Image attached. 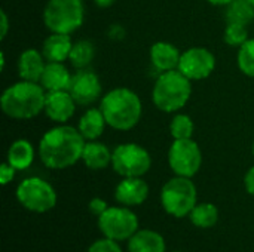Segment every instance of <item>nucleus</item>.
<instances>
[{
	"mask_svg": "<svg viewBox=\"0 0 254 252\" xmlns=\"http://www.w3.org/2000/svg\"><path fill=\"white\" fill-rule=\"evenodd\" d=\"M68 91L77 105H91L103 97L100 77L94 71L86 68H82L73 74Z\"/></svg>",
	"mask_w": 254,
	"mask_h": 252,
	"instance_id": "12",
	"label": "nucleus"
},
{
	"mask_svg": "<svg viewBox=\"0 0 254 252\" xmlns=\"http://www.w3.org/2000/svg\"><path fill=\"white\" fill-rule=\"evenodd\" d=\"M112 153L109 147L100 141H86L82 153V162L92 171H101L112 165Z\"/></svg>",
	"mask_w": 254,
	"mask_h": 252,
	"instance_id": "19",
	"label": "nucleus"
},
{
	"mask_svg": "<svg viewBox=\"0 0 254 252\" xmlns=\"http://www.w3.org/2000/svg\"><path fill=\"white\" fill-rule=\"evenodd\" d=\"M180 56L182 52L170 42H156L150 48V62L161 73L177 70Z\"/></svg>",
	"mask_w": 254,
	"mask_h": 252,
	"instance_id": "16",
	"label": "nucleus"
},
{
	"mask_svg": "<svg viewBox=\"0 0 254 252\" xmlns=\"http://www.w3.org/2000/svg\"><path fill=\"white\" fill-rule=\"evenodd\" d=\"M168 165L179 177H195L202 166V151L196 141L174 140L168 149Z\"/></svg>",
	"mask_w": 254,
	"mask_h": 252,
	"instance_id": "10",
	"label": "nucleus"
},
{
	"mask_svg": "<svg viewBox=\"0 0 254 252\" xmlns=\"http://www.w3.org/2000/svg\"><path fill=\"white\" fill-rule=\"evenodd\" d=\"M198 192L192 181L188 177H179L168 180L161 190V203L167 214L183 218L188 217L196 205Z\"/></svg>",
	"mask_w": 254,
	"mask_h": 252,
	"instance_id": "6",
	"label": "nucleus"
},
{
	"mask_svg": "<svg viewBox=\"0 0 254 252\" xmlns=\"http://www.w3.org/2000/svg\"><path fill=\"white\" fill-rule=\"evenodd\" d=\"M100 110L107 126L116 131H129L140 122L143 104L134 91L128 88H116L101 97Z\"/></svg>",
	"mask_w": 254,
	"mask_h": 252,
	"instance_id": "3",
	"label": "nucleus"
},
{
	"mask_svg": "<svg viewBox=\"0 0 254 252\" xmlns=\"http://www.w3.org/2000/svg\"><path fill=\"white\" fill-rule=\"evenodd\" d=\"M116 0H94V3L100 7H110L112 4H115Z\"/></svg>",
	"mask_w": 254,
	"mask_h": 252,
	"instance_id": "34",
	"label": "nucleus"
},
{
	"mask_svg": "<svg viewBox=\"0 0 254 252\" xmlns=\"http://www.w3.org/2000/svg\"><path fill=\"white\" fill-rule=\"evenodd\" d=\"M16 199L27 211L36 214L54 209L58 201L55 189L39 177H30L21 181L16 187Z\"/></svg>",
	"mask_w": 254,
	"mask_h": 252,
	"instance_id": "7",
	"label": "nucleus"
},
{
	"mask_svg": "<svg viewBox=\"0 0 254 252\" xmlns=\"http://www.w3.org/2000/svg\"><path fill=\"white\" fill-rule=\"evenodd\" d=\"M238 68L249 77H254V39H249L240 49L237 56Z\"/></svg>",
	"mask_w": 254,
	"mask_h": 252,
	"instance_id": "27",
	"label": "nucleus"
},
{
	"mask_svg": "<svg viewBox=\"0 0 254 252\" xmlns=\"http://www.w3.org/2000/svg\"><path fill=\"white\" fill-rule=\"evenodd\" d=\"M173 252H183V251H173Z\"/></svg>",
	"mask_w": 254,
	"mask_h": 252,
	"instance_id": "39",
	"label": "nucleus"
},
{
	"mask_svg": "<svg viewBox=\"0 0 254 252\" xmlns=\"http://www.w3.org/2000/svg\"><path fill=\"white\" fill-rule=\"evenodd\" d=\"M211 4H214V6H228L229 3H232L234 0H208Z\"/></svg>",
	"mask_w": 254,
	"mask_h": 252,
	"instance_id": "35",
	"label": "nucleus"
},
{
	"mask_svg": "<svg viewBox=\"0 0 254 252\" xmlns=\"http://www.w3.org/2000/svg\"><path fill=\"white\" fill-rule=\"evenodd\" d=\"M190 221L195 227L199 229H210L214 227L219 221V211L216 205L204 202V203H196L192 212L189 214Z\"/></svg>",
	"mask_w": 254,
	"mask_h": 252,
	"instance_id": "23",
	"label": "nucleus"
},
{
	"mask_svg": "<svg viewBox=\"0 0 254 252\" xmlns=\"http://www.w3.org/2000/svg\"><path fill=\"white\" fill-rule=\"evenodd\" d=\"M4 62H6V59H4V52H1V53H0V70H1V71L4 70Z\"/></svg>",
	"mask_w": 254,
	"mask_h": 252,
	"instance_id": "36",
	"label": "nucleus"
},
{
	"mask_svg": "<svg viewBox=\"0 0 254 252\" xmlns=\"http://www.w3.org/2000/svg\"><path fill=\"white\" fill-rule=\"evenodd\" d=\"M0 18H1V25H0V39H4L7 31H9V19H7V13L4 10L0 12Z\"/></svg>",
	"mask_w": 254,
	"mask_h": 252,
	"instance_id": "33",
	"label": "nucleus"
},
{
	"mask_svg": "<svg viewBox=\"0 0 254 252\" xmlns=\"http://www.w3.org/2000/svg\"><path fill=\"white\" fill-rule=\"evenodd\" d=\"M226 21L249 25L254 21V4L249 0H234L226 6Z\"/></svg>",
	"mask_w": 254,
	"mask_h": 252,
	"instance_id": "24",
	"label": "nucleus"
},
{
	"mask_svg": "<svg viewBox=\"0 0 254 252\" xmlns=\"http://www.w3.org/2000/svg\"><path fill=\"white\" fill-rule=\"evenodd\" d=\"M252 151H253V156H254V143H253V149H252Z\"/></svg>",
	"mask_w": 254,
	"mask_h": 252,
	"instance_id": "37",
	"label": "nucleus"
},
{
	"mask_svg": "<svg viewBox=\"0 0 254 252\" xmlns=\"http://www.w3.org/2000/svg\"><path fill=\"white\" fill-rule=\"evenodd\" d=\"M86 140L77 128L58 125L43 134L39 143V157L49 169H65L82 160Z\"/></svg>",
	"mask_w": 254,
	"mask_h": 252,
	"instance_id": "1",
	"label": "nucleus"
},
{
	"mask_svg": "<svg viewBox=\"0 0 254 252\" xmlns=\"http://www.w3.org/2000/svg\"><path fill=\"white\" fill-rule=\"evenodd\" d=\"M225 42L229 46L234 48H241L247 40H249V30L247 25L243 24H232L228 22V27L225 30Z\"/></svg>",
	"mask_w": 254,
	"mask_h": 252,
	"instance_id": "28",
	"label": "nucleus"
},
{
	"mask_svg": "<svg viewBox=\"0 0 254 252\" xmlns=\"http://www.w3.org/2000/svg\"><path fill=\"white\" fill-rule=\"evenodd\" d=\"M94 56H95V46L89 40H79L73 43L68 61L71 62L73 67L82 70L92 62Z\"/></svg>",
	"mask_w": 254,
	"mask_h": 252,
	"instance_id": "25",
	"label": "nucleus"
},
{
	"mask_svg": "<svg viewBox=\"0 0 254 252\" xmlns=\"http://www.w3.org/2000/svg\"><path fill=\"white\" fill-rule=\"evenodd\" d=\"M190 95L192 80L177 68L158 76L152 91V101L155 107L164 113H177L189 102Z\"/></svg>",
	"mask_w": 254,
	"mask_h": 252,
	"instance_id": "4",
	"label": "nucleus"
},
{
	"mask_svg": "<svg viewBox=\"0 0 254 252\" xmlns=\"http://www.w3.org/2000/svg\"><path fill=\"white\" fill-rule=\"evenodd\" d=\"M167 245L162 235L155 230L143 229L138 230L129 241H128V251L129 252H165Z\"/></svg>",
	"mask_w": 254,
	"mask_h": 252,
	"instance_id": "21",
	"label": "nucleus"
},
{
	"mask_svg": "<svg viewBox=\"0 0 254 252\" xmlns=\"http://www.w3.org/2000/svg\"><path fill=\"white\" fill-rule=\"evenodd\" d=\"M249 1H250V3H252V4H254V0H249Z\"/></svg>",
	"mask_w": 254,
	"mask_h": 252,
	"instance_id": "38",
	"label": "nucleus"
},
{
	"mask_svg": "<svg viewBox=\"0 0 254 252\" xmlns=\"http://www.w3.org/2000/svg\"><path fill=\"white\" fill-rule=\"evenodd\" d=\"M193 129H195L193 120H192L188 114L177 113V114L171 119L170 132H171V137H173L174 140H188V138H192Z\"/></svg>",
	"mask_w": 254,
	"mask_h": 252,
	"instance_id": "26",
	"label": "nucleus"
},
{
	"mask_svg": "<svg viewBox=\"0 0 254 252\" xmlns=\"http://www.w3.org/2000/svg\"><path fill=\"white\" fill-rule=\"evenodd\" d=\"M76 101L71 97L70 91H52L46 92V100H45V114L48 119L58 125L67 123L74 111H76Z\"/></svg>",
	"mask_w": 254,
	"mask_h": 252,
	"instance_id": "13",
	"label": "nucleus"
},
{
	"mask_svg": "<svg viewBox=\"0 0 254 252\" xmlns=\"http://www.w3.org/2000/svg\"><path fill=\"white\" fill-rule=\"evenodd\" d=\"M88 252H122L119 244L113 239H109V238H104V239H98L95 241L91 247Z\"/></svg>",
	"mask_w": 254,
	"mask_h": 252,
	"instance_id": "29",
	"label": "nucleus"
},
{
	"mask_svg": "<svg viewBox=\"0 0 254 252\" xmlns=\"http://www.w3.org/2000/svg\"><path fill=\"white\" fill-rule=\"evenodd\" d=\"M216 68V56L211 50L202 46L189 48L182 52L179 70L189 80L207 79Z\"/></svg>",
	"mask_w": 254,
	"mask_h": 252,
	"instance_id": "11",
	"label": "nucleus"
},
{
	"mask_svg": "<svg viewBox=\"0 0 254 252\" xmlns=\"http://www.w3.org/2000/svg\"><path fill=\"white\" fill-rule=\"evenodd\" d=\"M34 147L28 140H16L13 141L9 149H7V154H6V162L9 165H12L16 171H25L28 169L33 162H34Z\"/></svg>",
	"mask_w": 254,
	"mask_h": 252,
	"instance_id": "20",
	"label": "nucleus"
},
{
	"mask_svg": "<svg viewBox=\"0 0 254 252\" xmlns=\"http://www.w3.org/2000/svg\"><path fill=\"white\" fill-rule=\"evenodd\" d=\"M85 19L83 0H48L43 9V24L51 33L71 34Z\"/></svg>",
	"mask_w": 254,
	"mask_h": 252,
	"instance_id": "5",
	"label": "nucleus"
},
{
	"mask_svg": "<svg viewBox=\"0 0 254 252\" xmlns=\"http://www.w3.org/2000/svg\"><path fill=\"white\" fill-rule=\"evenodd\" d=\"M15 172H16V169H15L12 165H9L7 162H4V163L0 166V183H1L3 186L9 184V183L15 178Z\"/></svg>",
	"mask_w": 254,
	"mask_h": 252,
	"instance_id": "30",
	"label": "nucleus"
},
{
	"mask_svg": "<svg viewBox=\"0 0 254 252\" xmlns=\"http://www.w3.org/2000/svg\"><path fill=\"white\" fill-rule=\"evenodd\" d=\"M46 59L42 52L30 48L25 49L18 58V76L21 80L40 82V77L46 67Z\"/></svg>",
	"mask_w": 254,
	"mask_h": 252,
	"instance_id": "15",
	"label": "nucleus"
},
{
	"mask_svg": "<svg viewBox=\"0 0 254 252\" xmlns=\"http://www.w3.org/2000/svg\"><path fill=\"white\" fill-rule=\"evenodd\" d=\"M149 196V186L143 177L124 178L115 189V199L124 206H138L146 202Z\"/></svg>",
	"mask_w": 254,
	"mask_h": 252,
	"instance_id": "14",
	"label": "nucleus"
},
{
	"mask_svg": "<svg viewBox=\"0 0 254 252\" xmlns=\"http://www.w3.org/2000/svg\"><path fill=\"white\" fill-rule=\"evenodd\" d=\"M71 73L63 62H46L45 71L40 77V85L46 92L68 91L71 85Z\"/></svg>",
	"mask_w": 254,
	"mask_h": 252,
	"instance_id": "17",
	"label": "nucleus"
},
{
	"mask_svg": "<svg viewBox=\"0 0 254 252\" xmlns=\"http://www.w3.org/2000/svg\"><path fill=\"white\" fill-rule=\"evenodd\" d=\"M73 48V42L70 34L51 33L43 42L42 53L48 62H64L70 58V52Z\"/></svg>",
	"mask_w": 254,
	"mask_h": 252,
	"instance_id": "18",
	"label": "nucleus"
},
{
	"mask_svg": "<svg viewBox=\"0 0 254 252\" xmlns=\"http://www.w3.org/2000/svg\"><path fill=\"white\" fill-rule=\"evenodd\" d=\"M152 166V157L149 151L135 144L125 143L118 146L112 153V168L122 178L143 177Z\"/></svg>",
	"mask_w": 254,
	"mask_h": 252,
	"instance_id": "8",
	"label": "nucleus"
},
{
	"mask_svg": "<svg viewBox=\"0 0 254 252\" xmlns=\"http://www.w3.org/2000/svg\"><path fill=\"white\" fill-rule=\"evenodd\" d=\"M106 125H107V122H106L100 107L88 108L79 119L77 129L86 141H95L103 135Z\"/></svg>",
	"mask_w": 254,
	"mask_h": 252,
	"instance_id": "22",
	"label": "nucleus"
},
{
	"mask_svg": "<svg viewBox=\"0 0 254 252\" xmlns=\"http://www.w3.org/2000/svg\"><path fill=\"white\" fill-rule=\"evenodd\" d=\"M98 229L104 238L116 242L129 241L138 232V218L128 206H109L98 217Z\"/></svg>",
	"mask_w": 254,
	"mask_h": 252,
	"instance_id": "9",
	"label": "nucleus"
},
{
	"mask_svg": "<svg viewBox=\"0 0 254 252\" xmlns=\"http://www.w3.org/2000/svg\"><path fill=\"white\" fill-rule=\"evenodd\" d=\"M107 208H109V206H107V202H106L104 199H101V198H94V199L89 202V212H91L92 215H95V217L103 215V214L106 212Z\"/></svg>",
	"mask_w": 254,
	"mask_h": 252,
	"instance_id": "31",
	"label": "nucleus"
},
{
	"mask_svg": "<svg viewBox=\"0 0 254 252\" xmlns=\"http://www.w3.org/2000/svg\"><path fill=\"white\" fill-rule=\"evenodd\" d=\"M46 91L37 82L19 80L7 86L0 97L1 111L15 120H28L45 110Z\"/></svg>",
	"mask_w": 254,
	"mask_h": 252,
	"instance_id": "2",
	"label": "nucleus"
},
{
	"mask_svg": "<svg viewBox=\"0 0 254 252\" xmlns=\"http://www.w3.org/2000/svg\"><path fill=\"white\" fill-rule=\"evenodd\" d=\"M244 187L249 195L254 196V166H252L244 177Z\"/></svg>",
	"mask_w": 254,
	"mask_h": 252,
	"instance_id": "32",
	"label": "nucleus"
}]
</instances>
